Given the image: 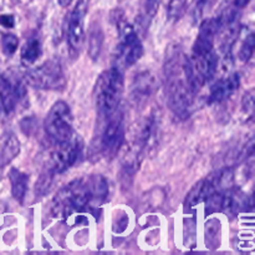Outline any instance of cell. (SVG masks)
<instances>
[{"mask_svg": "<svg viewBox=\"0 0 255 255\" xmlns=\"http://www.w3.org/2000/svg\"><path fill=\"white\" fill-rule=\"evenodd\" d=\"M45 132L55 144L62 143L74 134L71 109L65 101H56L51 106L44 122Z\"/></svg>", "mask_w": 255, "mask_h": 255, "instance_id": "3957f363", "label": "cell"}, {"mask_svg": "<svg viewBox=\"0 0 255 255\" xmlns=\"http://www.w3.org/2000/svg\"><path fill=\"white\" fill-rule=\"evenodd\" d=\"M153 91V77L149 72H139L133 80L131 99L134 105H142L151 97Z\"/></svg>", "mask_w": 255, "mask_h": 255, "instance_id": "7c38bea8", "label": "cell"}, {"mask_svg": "<svg viewBox=\"0 0 255 255\" xmlns=\"http://www.w3.org/2000/svg\"><path fill=\"white\" fill-rule=\"evenodd\" d=\"M54 177H55L54 172L50 171V169L46 167V168L44 169V172L40 174L37 183L35 184V193H36L39 197L45 196V194L50 191V188H51Z\"/></svg>", "mask_w": 255, "mask_h": 255, "instance_id": "ac0fdd59", "label": "cell"}, {"mask_svg": "<svg viewBox=\"0 0 255 255\" xmlns=\"http://www.w3.org/2000/svg\"><path fill=\"white\" fill-rule=\"evenodd\" d=\"M251 1L252 0H233V5L237 9H242V7H246Z\"/></svg>", "mask_w": 255, "mask_h": 255, "instance_id": "d4e9b609", "label": "cell"}, {"mask_svg": "<svg viewBox=\"0 0 255 255\" xmlns=\"http://www.w3.org/2000/svg\"><path fill=\"white\" fill-rule=\"evenodd\" d=\"M29 85L44 91H61L66 86L64 69L57 60H49L35 69L25 72Z\"/></svg>", "mask_w": 255, "mask_h": 255, "instance_id": "277c9868", "label": "cell"}, {"mask_svg": "<svg viewBox=\"0 0 255 255\" xmlns=\"http://www.w3.org/2000/svg\"><path fill=\"white\" fill-rule=\"evenodd\" d=\"M243 107L249 115L253 114L254 109V97H253V91H249L244 95L243 97Z\"/></svg>", "mask_w": 255, "mask_h": 255, "instance_id": "603a6c76", "label": "cell"}, {"mask_svg": "<svg viewBox=\"0 0 255 255\" xmlns=\"http://www.w3.org/2000/svg\"><path fill=\"white\" fill-rule=\"evenodd\" d=\"M20 152V142L12 132H6L0 138V168L9 164Z\"/></svg>", "mask_w": 255, "mask_h": 255, "instance_id": "5bb4252c", "label": "cell"}, {"mask_svg": "<svg viewBox=\"0 0 255 255\" xmlns=\"http://www.w3.org/2000/svg\"><path fill=\"white\" fill-rule=\"evenodd\" d=\"M254 47H255V36L253 32H251V34L246 37L243 45L241 46V50H239V59H241V61L248 62L249 60L253 57Z\"/></svg>", "mask_w": 255, "mask_h": 255, "instance_id": "ffe728a7", "label": "cell"}, {"mask_svg": "<svg viewBox=\"0 0 255 255\" xmlns=\"http://www.w3.org/2000/svg\"><path fill=\"white\" fill-rule=\"evenodd\" d=\"M217 191H218V189L214 186V182L213 179H212V177L198 182V183L191 189V192H189L188 196H187L186 201H184V211L189 212L192 211V209L196 208L198 204L204 203V202Z\"/></svg>", "mask_w": 255, "mask_h": 255, "instance_id": "8fae6325", "label": "cell"}, {"mask_svg": "<svg viewBox=\"0 0 255 255\" xmlns=\"http://www.w3.org/2000/svg\"><path fill=\"white\" fill-rule=\"evenodd\" d=\"M16 102L17 99L11 81L0 74V117H9L14 112Z\"/></svg>", "mask_w": 255, "mask_h": 255, "instance_id": "4fadbf2b", "label": "cell"}, {"mask_svg": "<svg viewBox=\"0 0 255 255\" xmlns=\"http://www.w3.org/2000/svg\"><path fill=\"white\" fill-rule=\"evenodd\" d=\"M124 94V74L117 66L102 72L95 84V106L101 119L119 110Z\"/></svg>", "mask_w": 255, "mask_h": 255, "instance_id": "7a4b0ae2", "label": "cell"}, {"mask_svg": "<svg viewBox=\"0 0 255 255\" xmlns=\"http://www.w3.org/2000/svg\"><path fill=\"white\" fill-rule=\"evenodd\" d=\"M19 46V39L14 34H4L1 36V50L5 56H12Z\"/></svg>", "mask_w": 255, "mask_h": 255, "instance_id": "44dd1931", "label": "cell"}, {"mask_svg": "<svg viewBox=\"0 0 255 255\" xmlns=\"http://www.w3.org/2000/svg\"><path fill=\"white\" fill-rule=\"evenodd\" d=\"M219 30L218 17H209L202 21L198 30V36L192 49V56H202L213 51L214 40Z\"/></svg>", "mask_w": 255, "mask_h": 255, "instance_id": "9c48e42d", "label": "cell"}, {"mask_svg": "<svg viewBox=\"0 0 255 255\" xmlns=\"http://www.w3.org/2000/svg\"><path fill=\"white\" fill-rule=\"evenodd\" d=\"M57 1H59V4L61 5L62 7H67L72 1H74V0H57Z\"/></svg>", "mask_w": 255, "mask_h": 255, "instance_id": "4316f807", "label": "cell"}, {"mask_svg": "<svg viewBox=\"0 0 255 255\" xmlns=\"http://www.w3.org/2000/svg\"><path fill=\"white\" fill-rule=\"evenodd\" d=\"M212 1H214V0H197V7H198L199 10H202L204 9L207 5L211 4Z\"/></svg>", "mask_w": 255, "mask_h": 255, "instance_id": "484cf974", "label": "cell"}, {"mask_svg": "<svg viewBox=\"0 0 255 255\" xmlns=\"http://www.w3.org/2000/svg\"><path fill=\"white\" fill-rule=\"evenodd\" d=\"M84 151V141L79 134L74 133L66 142L56 144V149L51 153L47 168L55 174L64 173L77 163Z\"/></svg>", "mask_w": 255, "mask_h": 255, "instance_id": "8992f818", "label": "cell"}, {"mask_svg": "<svg viewBox=\"0 0 255 255\" xmlns=\"http://www.w3.org/2000/svg\"><path fill=\"white\" fill-rule=\"evenodd\" d=\"M117 27L121 34V41L119 45V55L122 59L124 64L127 67L132 66L136 62L139 61L143 56V45H142L141 39L136 34L132 26H129L121 16L117 15Z\"/></svg>", "mask_w": 255, "mask_h": 255, "instance_id": "ba28073f", "label": "cell"}, {"mask_svg": "<svg viewBox=\"0 0 255 255\" xmlns=\"http://www.w3.org/2000/svg\"><path fill=\"white\" fill-rule=\"evenodd\" d=\"M241 86V77L237 74L229 75L226 79L217 81L211 87L208 101L209 104H221V102L228 100Z\"/></svg>", "mask_w": 255, "mask_h": 255, "instance_id": "30bf717a", "label": "cell"}, {"mask_svg": "<svg viewBox=\"0 0 255 255\" xmlns=\"http://www.w3.org/2000/svg\"><path fill=\"white\" fill-rule=\"evenodd\" d=\"M188 0H169L168 4V17L173 21L181 19L187 9Z\"/></svg>", "mask_w": 255, "mask_h": 255, "instance_id": "d6986e66", "label": "cell"}, {"mask_svg": "<svg viewBox=\"0 0 255 255\" xmlns=\"http://www.w3.org/2000/svg\"><path fill=\"white\" fill-rule=\"evenodd\" d=\"M106 125L102 128L99 138L100 153L104 157H114L119 153L125 141V119L121 111L105 119Z\"/></svg>", "mask_w": 255, "mask_h": 255, "instance_id": "5b68a950", "label": "cell"}, {"mask_svg": "<svg viewBox=\"0 0 255 255\" xmlns=\"http://www.w3.org/2000/svg\"><path fill=\"white\" fill-rule=\"evenodd\" d=\"M42 54L41 42L37 37L30 36L21 49V61L25 65H32L40 59Z\"/></svg>", "mask_w": 255, "mask_h": 255, "instance_id": "e0dca14e", "label": "cell"}, {"mask_svg": "<svg viewBox=\"0 0 255 255\" xmlns=\"http://www.w3.org/2000/svg\"><path fill=\"white\" fill-rule=\"evenodd\" d=\"M0 25L6 29H11L15 25V17L11 14H2L0 15Z\"/></svg>", "mask_w": 255, "mask_h": 255, "instance_id": "cb8c5ba5", "label": "cell"}, {"mask_svg": "<svg viewBox=\"0 0 255 255\" xmlns=\"http://www.w3.org/2000/svg\"><path fill=\"white\" fill-rule=\"evenodd\" d=\"M183 61L184 57L182 54H173L164 64L168 107L181 120L191 116L194 97L184 77Z\"/></svg>", "mask_w": 255, "mask_h": 255, "instance_id": "6da1fadb", "label": "cell"}, {"mask_svg": "<svg viewBox=\"0 0 255 255\" xmlns=\"http://www.w3.org/2000/svg\"><path fill=\"white\" fill-rule=\"evenodd\" d=\"M90 7V0H77L67 20V45L72 57L79 56L85 41V17Z\"/></svg>", "mask_w": 255, "mask_h": 255, "instance_id": "52a82bcc", "label": "cell"}, {"mask_svg": "<svg viewBox=\"0 0 255 255\" xmlns=\"http://www.w3.org/2000/svg\"><path fill=\"white\" fill-rule=\"evenodd\" d=\"M104 30L99 24L92 25L89 31V56L92 61H97L104 46Z\"/></svg>", "mask_w": 255, "mask_h": 255, "instance_id": "2e32d148", "label": "cell"}, {"mask_svg": "<svg viewBox=\"0 0 255 255\" xmlns=\"http://www.w3.org/2000/svg\"><path fill=\"white\" fill-rule=\"evenodd\" d=\"M157 6H158V0H146L144 2V11H143V25H148L151 20L153 19L154 14L157 12Z\"/></svg>", "mask_w": 255, "mask_h": 255, "instance_id": "7402d4cb", "label": "cell"}, {"mask_svg": "<svg viewBox=\"0 0 255 255\" xmlns=\"http://www.w3.org/2000/svg\"><path fill=\"white\" fill-rule=\"evenodd\" d=\"M9 181L11 186L12 198L19 203H22L27 193V184H29V176L17 168H11L9 171Z\"/></svg>", "mask_w": 255, "mask_h": 255, "instance_id": "9a60e30c", "label": "cell"}]
</instances>
